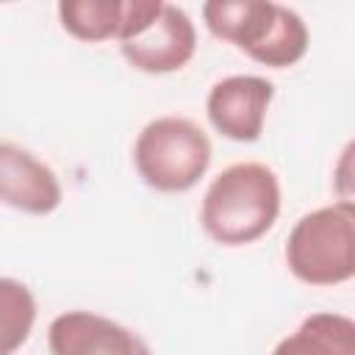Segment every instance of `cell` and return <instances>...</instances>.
<instances>
[{
	"label": "cell",
	"mask_w": 355,
	"mask_h": 355,
	"mask_svg": "<svg viewBox=\"0 0 355 355\" xmlns=\"http://www.w3.org/2000/svg\"><path fill=\"white\" fill-rule=\"evenodd\" d=\"M275 97L272 80L261 75H227L216 80L205 100L211 128L241 144H252L263 133L266 108Z\"/></svg>",
	"instance_id": "obj_5"
},
{
	"label": "cell",
	"mask_w": 355,
	"mask_h": 355,
	"mask_svg": "<svg viewBox=\"0 0 355 355\" xmlns=\"http://www.w3.org/2000/svg\"><path fill=\"white\" fill-rule=\"evenodd\" d=\"M272 355H355V319L327 311L311 313Z\"/></svg>",
	"instance_id": "obj_10"
},
{
	"label": "cell",
	"mask_w": 355,
	"mask_h": 355,
	"mask_svg": "<svg viewBox=\"0 0 355 355\" xmlns=\"http://www.w3.org/2000/svg\"><path fill=\"white\" fill-rule=\"evenodd\" d=\"M50 355H153L130 327L94 311L58 313L47 327Z\"/></svg>",
	"instance_id": "obj_8"
},
{
	"label": "cell",
	"mask_w": 355,
	"mask_h": 355,
	"mask_svg": "<svg viewBox=\"0 0 355 355\" xmlns=\"http://www.w3.org/2000/svg\"><path fill=\"white\" fill-rule=\"evenodd\" d=\"M164 8V0H61V28L80 42L119 44L139 36Z\"/></svg>",
	"instance_id": "obj_7"
},
{
	"label": "cell",
	"mask_w": 355,
	"mask_h": 355,
	"mask_svg": "<svg viewBox=\"0 0 355 355\" xmlns=\"http://www.w3.org/2000/svg\"><path fill=\"white\" fill-rule=\"evenodd\" d=\"M280 214V180L261 161L222 169L202 194L200 225L222 247H244L272 230Z\"/></svg>",
	"instance_id": "obj_1"
},
{
	"label": "cell",
	"mask_w": 355,
	"mask_h": 355,
	"mask_svg": "<svg viewBox=\"0 0 355 355\" xmlns=\"http://www.w3.org/2000/svg\"><path fill=\"white\" fill-rule=\"evenodd\" d=\"M122 58L147 75H169L183 69L197 50V31L191 17L175 6L164 3L161 14L133 39L119 44Z\"/></svg>",
	"instance_id": "obj_6"
},
{
	"label": "cell",
	"mask_w": 355,
	"mask_h": 355,
	"mask_svg": "<svg viewBox=\"0 0 355 355\" xmlns=\"http://www.w3.org/2000/svg\"><path fill=\"white\" fill-rule=\"evenodd\" d=\"M286 266L305 286L355 277V205L333 202L300 216L286 239Z\"/></svg>",
	"instance_id": "obj_3"
},
{
	"label": "cell",
	"mask_w": 355,
	"mask_h": 355,
	"mask_svg": "<svg viewBox=\"0 0 355 355\" xmlns=\"http://www.w3.org/2000/svg\"><path fill=\"white\" fill-rule=\"evenodd\" d=\"M36 322V300L31 288L14 277L0 280V338L3 355H14L33 330Z\"/></svg>",
	"instance_id": "obj_11"
},
{
	"label": "cell",
	"mask_w": 355,
	"mask_h": 355,
	"mask_svg": "<svg viewBox=\"0 0 355 355\" xmlns=\"http://www.w3.org/2000/svg\"><path fill=\"white\" fill-rule=\"evenodd\" d=\"M333 191L341 202L355 205V139H349L338 153V161L333 166Z\"/></svg>",
	"instance_id": "obj_12"
},
{
	"label": "cell",
	"mask_w": 355,
	"mask_h": 355,
	"mask_svg": "<svg viewBox=\"0 0 355 355\" xmlns=\"http://www.w3.org/2000/svg\"><path fill=\"white\" fill-rule=\"evenodd\" d=\"M0 197L14 211L44 216L61 205L64 191L55 172L44 161L17 147L14 141H3L0 144Z\"/></svg>",
	"instance_id": "obj_9"
},
{
	"label": "cell",
	"mask_w": 355,
	"mask_h": 355,
	"mask_svg": "<svg viewBox=\"0 0 355 355\" xmlns=\"http://www.w3.org/2000/svg\"><path fill=\"white\" fill-rule=\"evenodd\" d=\"M202 19L216 39L236 44L244 55L272 69L294 67L308 53L302 17L272 0H208Z\"/></svg>",
	"instance_id": "obj_2"
},
{
	"label": "cell",
	"mask_w": 355,
	"mask_h": 355,
	"mask_svg": "<svg viewBox=\"0 0 355 355\" xmlns=\"http://www.w3.org/2000/svg\"><path fill=\"white\" fill-rule=\"evenodd\" d=\"M208 133L186 116L150 119L133 144V166L139 178L164 194H180L200 183L211 166Z\"/></svg>",
	"instance_id": "obj_4"
}]
</instances>
